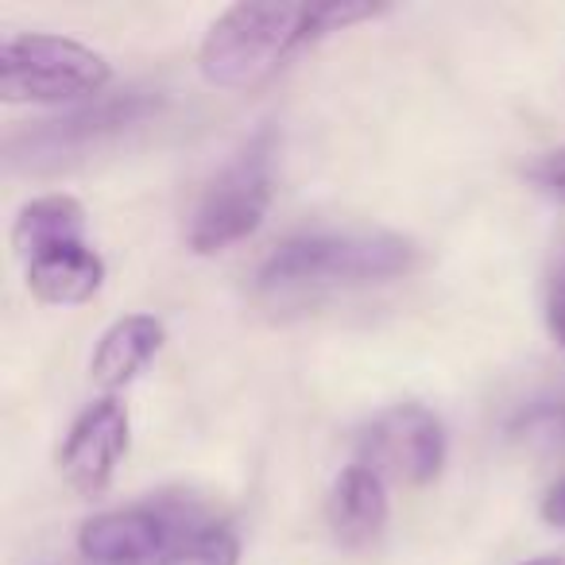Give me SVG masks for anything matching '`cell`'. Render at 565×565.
Segmentation results:
<instances>
[{
  "label": "cell",
  "instance_id": "7c38bea8",
  "mask_svg": "<svg viewBox=\"0 0 565 565\" xmlns=\"http://www.w3.org/2000/svg\"><path fill=\"white\" fill-rule=\"evenodd\" d=\"M526 179L539 194H546L550 202L565 205V143L554 151H542L531 167H526Z\"/></svg>",
  "mask_w": 565,
  "mask_h": 565
},
{
  "label": "cell",
  "instance_id": "7a4b0ae2",
  "mask_svg": "<svg viewBox=\"0 0 565 565\" xmlns=\"http://www.w3.org/2000/svg\"><path fill=\"white\" fill-rule=\"evenodd\" d=\"M423 264V248L403 233L384 228H341V233H299L267 252L252 291L267 307H315L345 291L392 282Z\"/></svg>",
  "mask_w": 565,
  "mask_h": 565
},
{
  "label": "cell",
  "instance_id": "3957f363",
  "mask_svg": "<svg viewBox=\"0 0 565 565\" xmlns=\"http://www.w3.org/2000/svg\"><path fill=\"white\" fill-rule=\"evenodd\" d=\"M78 550L94 565H236L241 539L205 503L159 495L86 519Z\"/></svg>",
  "mask_w": 565,
  "mask_h": 565
},
{
  "label": "cell",
  "instance_id": "30bf717a",
  "mask_svg": "<svg viewBox=\"0 0 565 565\" xmlns=\"http://www.w3.org/2000/svg\"><path fill=\"white\" fill-rule=\"evenodd\" d=\"M392 515L387 500V480L372 465L353 461L333 477L330 495H326V523L330 534L349 550H361L376 542Z\"/></svg>",
  "mask_w": 565,
  "mask_h": 565
},
{
  "label": "cell",
  "instance_id": "6da1fadb",
  "mask_svg": "<svg viewBox=\"0 0 565 565\" xmlns=\"http://www.w3.org/2000/svg\"><path fill=\"white\" fill-rule=\"evenodd\" d=\"M384 4H233L205 32L198 47V74L213 89L244 94L271 82L295 55L315 43L384 17Z\"/></svg>",
  "mask_w": 565,
  "mask_h": 565
},
{
  "label": "cell",
  "instance_id": "5b68a950",
  "mask_svg": "<svg viewBox=\"0 0 565 565\" xmlns=\"http://www.w3.org/2000/svg\"><path fill=\"white\" fill-rule=\"evenodd\" d=\"M163 109V94L159 89H120V94H102L97 102L78 105V109L63 113V117L35 120L28 132L9 140V167L20 171H55V167H71L78 159L94 156V151L117 143L120 136L143 128L151 117Z\"/></svg>",
  "mask_w": 565,
  "mask_h": 565
},
{
  "label": "cell",
  "instance_id": "8fae6325",
  "mask_svg": "<svg viewBox=\"0 0 565 565\" xmlns=\"http://www.w3.org/2000/svg\"><path fill=\"white\" fill-rule=\"evenodd\" d=\"M167 341V330L156 315H125L97 338L94 356H89V376L102 392H120L128 387L151 361L159 356Z\"/></svg>",
  "mask_w": 565,
  "mask_h": 565
},
{
  "label": "cell",
  "instance_id": "277c9868",
  "mask_svg": "<svg viewBox=\"0 0 565 565\" xmlns=\"http://www.w3.org/2000/svg\"><path fill=\"white\" fill-rule=\"evenodd\" d=\"M12 248L28 291L47 307H82L105 287V259L86 236V210L71 194H40L17 213Z\"/></svg>",
  "mask_w": 565,
  "mask_h": 565
},
{
  "label": "cell",
  "instance_id": "4fadbf2b",
  "mask_svg": "<svg viewBox=\"0 0 565 565\" xmlns=\"http://www.w3.org/2000/svg\"><path fill=\"white\" fill-rule=\"evenodd\" d=\"M546 326L557 345L565 349V256L557 259L546 279Z\"/></svg>",
  "mask_w": 565,
  "mask_h": 565
},
{
  "label": "cell",
  "instance_id": "ba28073f",
  "mask_svg": "<svg viewBox=\"0 0 565 565\" xmlns=\"http://www.w3.org/2000/svg\"><path fill=\"white\" fill-rule=\"evenodd\" d=\"M446 457V426L423 403H395V407L380 411L356 438V461L372 465L384 480H403V484L438 480Z\"/></svg>",
  "mask_w": 565,
  "mask_h": 565
},
{
  "label": "cell",
  "instance_id": "5bb4252c",
  "mask_svg": "<svg viewBox=\"0 0 565 565\" xmlns=\"http://www.w3.org/2000/svg\"><path fill=\"white\" fill-rule=\"evenodd\" d=\"M539 511H542V519H546L550 526H562V531H565V472L546 488Z\"/></svg>",
  "mask_w": 565,
  "mask_h": 565
},
{
  "label": "cell",
  "instance_id": "8992f818",
  "mask_svg": "<svg viewBox=\"0 0 565 565\" xmlns=\"http://www.w3.org/2000/svg\"><path fill=\"white\" fill-rule=\"evenodd\" d=\"M113 63L102 51L51 32H12L0 47V97L9 105H66L102 97Z\"/></svg>",
  "mask_w": 565,
  "mask_h": 565
},
{
  "label": "cell",
  "instance_id": "2e32d148",
  "mask_svg": "<svg viewBox=\"0 0 565 565\" xmlns=\"http://www.w3.org/2000/svg\"><path fill=\"white\" fill-rule=\"evenodd\" d=\"M519 565H565V562H562V557L542 554V557H526V562H519Z\"/></svg>",
  "mask_w": 565,
  "mask_h": 565
},
{
  "label": "cell",
  "instance_id": "9a60e30c",
  "mask_svg": "<svg viewBox=\"0 0 565 565\" xmlns=\"http://www.w3.org/2000/svg\"><path fill=\"white\" fill-rule=\"evenodd\" d=\"M531 423H546L550 430L565 434V403H557V407H539L531 415Z\"/></svg>",
  "mask_w": 565,
  "mask_h": 565
},
{
  "label": "cell",
  "instance_id": "52a82bcc",
  "mask_svg": "<svg viewBox=\"0 0 565 565\" xmlns=\"http://www.w3.org/2000/svg\"><path fill=\"white\" fill-rule=\"evenodd\" d=\"M275 198V140L259 132L221 167L202 190L186 225V244L198 256H217L248 241L264 225Z\"/></svg>",
  "mask_w": 565,
  "mask_h": 565
},
{
  "label": "cell",
  "instance_id": "9c48e42d",
  "mask_svg": "<svg viewBox=\"0 0 565 565\" xmlns=\"http://www.w3.org/2000/svg\"><path fill=\"white\" fill-rule=\"evenodd\" d=\"M128 441H132V423L125 403L102 395L66 430L58 446V472L78 495H102L117 477V465L125 461Z\"/></svg>",
  "mask_w": 565,
  "mask_h": 565
}]
</instances>
